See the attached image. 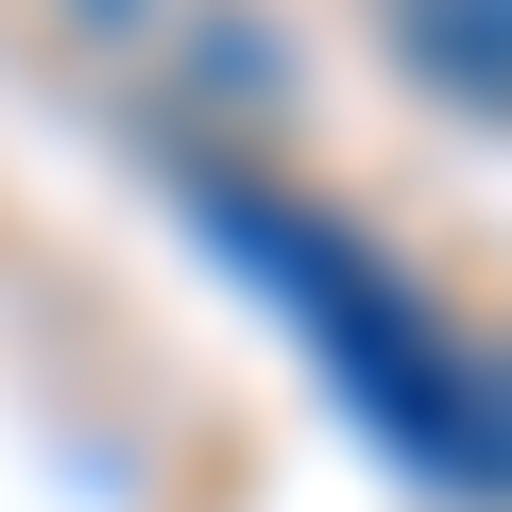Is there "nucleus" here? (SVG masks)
<instances>
[{"instance_id": "nucleus-3", "label": "nucleus", "mask_w": 512, "mask_h": 512, "mask_svg": "<svg viewBox=\"0 0 512 512\" xmlns=\"http://www.w3.org/2000/svg\"><path fill=\"white\" fill-rule=\"evenodd\" d=\"M69 18H86V35H137V18H154V0H69Z\"/></svg>"}, {"instance_id": "nucleus-1", "label": "nucleus", "mask_w": 512, "mask_h": 512, "mask_svg": "<svg viewBox=\"0 0 512 512\" xmlns=\"http://www.w3.org/2000/svg\"><path fill=\"white\" fill-rule=\"evenodd\" d=\"M171 205H188V239L222 256V274L308 342V376L359 410V444H376L410 495L512 512V359H495L427 274H393L359 222H325L308 188L239 171V154H171Z\"/></svg>"}, {"instance_id": "nucleus-2", "label": "nucleus", "mask_w": 512, "mask_h": 512, "mask_svg": "<svg viewBox=\"0 0 512 512\" xmlns=\"http://www.w3.org/2000/svg\"><path fill=\"white\" fill-rule=\"evenodd\" d=\"M376 35H393V69H410L427 103L512 120V0H376Z\"/></svg>"}]
</instances>
